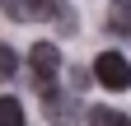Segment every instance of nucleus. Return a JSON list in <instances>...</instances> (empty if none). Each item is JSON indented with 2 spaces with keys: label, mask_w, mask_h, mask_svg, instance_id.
Masks as SVG:
<instances>
[{
  "label": "nucleus",
  "mask_w": 131,
  "mask_h": 126,
  "mask_svg": "<svg viewBox=\"0 0 131 126\" xmlns=\"http://www.w3.org/2000/svg\"><path fill=\"white\" fill-rule=\"evenodd\" d=\"M94 80L103 84V89H112V93L131 89V61L122 52H103V56L94 61Z\"/></svg>",
  "instance_id": "nucleus-1"
},
{
  "label": "nucleus",
  "mask_w": 131,
  "mask_h": 126,
  "mask_svg": "<svg viewBox=\"0 0 131 126\" xmlns=\"http://www.w3.org/2000/svg\"><path fill=\"white\" fill-rule=\"evenodd\" d=\"M42 112H47L52 126H75V121H80V98H75V93H66V89L42 84Z\"/></svg>",
  "instance_id": "nucleus-2"
},
{
  "label": "nucleus",
  "mask_w": 131,
  "mask_h": 126,
  "mask_svg": "<svg viewBox=\"0 0 131 126\" xmlns=\"http://www.w3.org/2000/svg\"><path fill=\"white\" fill-rule=\"evenodd\" d=\"M33 14H42V19H52V28H56V33L61 37H70L75 33V9L70 5H66V0H33Z\"/></svg>",
  "instance_id": "nucleus-3"
},
{
  "label": "nucleus",
  "mask_w": 131,
  "mask_h": 126,
  "mask_svg": "<svg viewBox=\"0 0 131 126\" xmlns=\"http://www.w3.org/2000/svg\"><path fill=\"white\" fill-rule=\"evenodd\" d=\"M28 66L42 75V84L52 80V75L61 70V47L56 42H33V52H28Z\"/></svg>",
  "instance_id": "nucleus-4"
},
{
  "label": "nucleus",
  "mask_w": 131,
  "mask_h": 126,
  "mask_svg": "<svg viewBox=\"0 0 131 126\" xmlns=\"http://www.w3.org/2000/svg\"><path fill=\"white\" fill-rule=\"evenodd\" d=\"M108 33H131V0H112V9H108Z\"/></svg>",
  "instance_id": "nucleus-5"
},
{
  "label": "nucleus",
  "mask_w": 131,
  "mask_h": 126,
  "mask_svg": "<svg viewBox=\"0 0 131 126\" xmlns=\"http://www.w3.org/2000/svg\"><path fill=\"white\" fill-rule=\"evenodd\" d=\"M89 126H131V117L117 107H89Z\"/></svg>",
  "instance_id": "nucleus-6"
},
{
  "label": "nucleus",
  "mask_w": 131,
  "mask_h": 126,
  "mask_svg": "<svg viewBox=\"0 0 131 126\" xmlns=\"http://www.w3.org/2000/svg\"><path fill=\"white\" fill-rule=\"evenodd\" d=\"M0 9H5L14 23H33V0H0Z\"/></svg>",
  "instance_id": "nucleus-7"
},
{
  "label": "nucleus",
  "mask_w": 131,
  "mask_h": 126,
  "mask_svg": "<svg viewBox=\"0 0 131 126\" xmlns=\"http://www.w3.org/2000/svg\"><path fill=\"white\" fill-rule=\"evenodd\" d=\"M0 126H24V103L19 98H0Z\"/></svg>",
  "instance_id": "nucleus-8"
},
{
  "label": "nucleus",
  "mask_w": 131,
  "mask_h": 126,
  "mask_svg": "<svg viewBox=\"0 0 131 126\" xmlns=\"http://www.w3.org/2000/svg\"><path fill=\"white\" fill-rule=\"evenodd\" d=\"M14 70H19V56H14V47H9V42H0V75L9 80Z\"/></svg>",
  "instance_id": "nucleus-9"
}]
</instances>
